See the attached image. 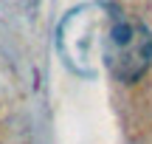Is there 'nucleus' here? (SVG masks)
Returning <instances> with one entry per match:
<instances>
[{
    "label": "nucleus",
    "instance_id": "f257e3e1",
    "mask_svg": "<svg viewBox=\"0 0 152 144\" xmlns=\"http://www.w3.org/2000/svg\"><path fill=\"white\" fill-rule=\"evenodd\" d=\"M102 54H104L107 68L121 82H132L149 65V54H152L149 31L135 20L113 17L107 26V34H104Z\"/></svg>",
    "mask_w": 152,
    "mask_h": 144
}]
</instances>
